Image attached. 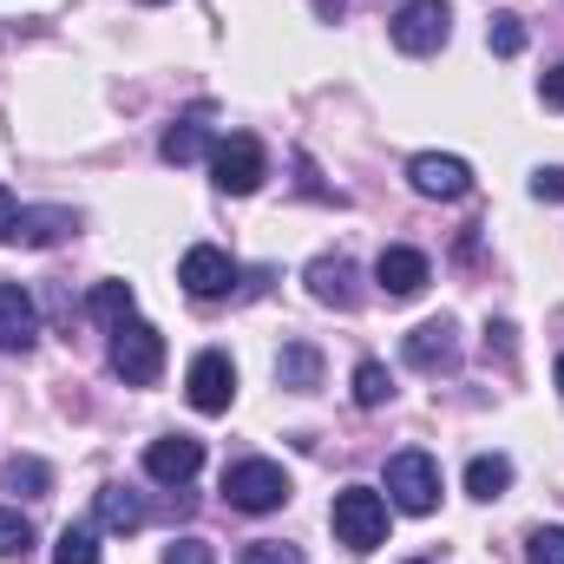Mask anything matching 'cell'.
Wrapping results in <instances>:
<instances>
[{
  "label": "cell",
  "mask_w": 564,
  "mask_h": 564,
  "mask_svg": "<svg viewBox=\"0 0 564 564\" xmlns=\"http://www.w3.org/2000/svg\"><path fill=\"white\" fill-rule=\"evenodd\" d=\"M328 525H335V539H341L355 558H368L375 545H388V499H381L375 486H341Z\"/></svg>",
  "instance_id": "cell-1"
},
{
  "label": "cell",
  "mask_w": 564,
  "mask_h": 564,
  "mask_svg": "<svg viewBox=\"0 0 564 564\" xmlns=\"http://www.w3.org/2000/svg\"><path fill=\"white\" fill-rule=\"evenodd\" d=\"M112 375L119 381H132V388H151L158 375H164V335L151 328V322H119L112 328Z\"/></svg>",
  "instance_id": "cell-2"
},
{
  "label": "cell",
  "mask_w": 564,
  "mask_h": 564,
  "mask_svg": "<svg viewBox=\"0 0 564 564\" xmlns=\"http://www.w3.org/2000/svg\"><path fill=\"white\" fill-rule=\"evenodd\" d=\"M210 177H217L224 197H250L270 177V158H263V144L250 139V132H230V139L210 144Z\"/></svg>",
  "instance_id": "cell-3"
},
{
  "label": "cell",
  "mask_w": 564,
  "mask_h": 564,
  "mask_svg": "<svg viewBox=\"0 0 564 564\" xmlns=\"http://www.w3.org/2000/svg\"><path fill=\"white\" fill-rule=\"evenodd\" d=\"M224 499L237 512H276V506H289V473L276 459H237L224 473Z\"/></svg>",
  "instance_id": "cell-4"
},
{
  "label": "cell",
  "mask_w": 564,
  "mask_h": 564,
  "mask_svg": "<svg viewBox=\"0 0 564 564\" xmlns=\"http://www.w3.org/2000/svg\"><path fill=\"white\" fill-rule=\"evenodd\" d=\"M388 506L426 519L440 506V459L433 453H394L388 459Z\"/></svg>",
  "instance_id": "cell-5"
},
{
  "label": "cell",
  "mask_w": 564,
  "mask_h": 564,
  "mask_svg": "<svg viewBox=\"0 0 564 564\" xmlns=\"http://www.w3.org/2000/svg\"><path fill=\"white\" fill-rule=\"evenodd\" d=\"M394 46L401 53H414V59H426V53H440L446 46V33H453V0H408L401 13H394Z\"/></svg>",
  "instance_id": "cell-6"
},
{
  "label": "cell",
  "mask_w": 564,
  "mask_h": 564,
  "mask_svg": "<svg viewBox=\"0 0 564 564\" xmlns=\"http://www.w3.org/2000/svg\"><path fill=\"white\" fill-rule=\"evenodd\" d=\"M184 394H191V408L197 414H230V401H237V368H230V355H197L191 361V381H184Z\"/></svg>",
  "instance_id": "cell-7"
},
{
  "label": "cell",
  "mask_w": 564,
  "mask_h": 564,
  "mask_svg": "<svg viewBox=\"0 0 564 564\" xmlns=\"http://www.w3.org/2000/svg\"><path fill=\"white\" fill-rule=\"evenodd\" d=\"M197 466H204V440H191V433H164V440L144 446V473L158 486H191Z\"/></svg>",
  "instance_id": "cell-8"
},
{
  "label": "cell",
  "mask_w": 564,
  "mask_h": 564,
  "mask_svg": "<svg viewBox=\"0 0 564 564\" xmlns=\"http://www.w3.org/2000/svg\"><path fill=\"white\" fill-rule=\"evenodd\" d=\"M408 177H414V191H421V197H440V204H453V197H466V191H473V164H466V158H453V151H421V158L408 164Z\"/></svg>",
  "instance_id": "cell-9"
},
{
  "label": "cell",
  "mask_w": 564,
  "mask_h": 564,
  "mask_svg": "<svg viewBox=\"0 0 564 564\" xmlns=\"http://www.w3.org/2000/svg\"><path fill=\"white\" fill-rule=\"evenodd\" d=\"M375 282H381L394 302H414L426 282H433V263H426L421 250H408V243H388V250L375 257Z\"/></svg>",
  "instance_id": "cell-10"
},
{
  "label": "cell",
  "mask_w": 564,
  "mask_h": 564,
  "mask_svg": "<svg viewBox=\"0 0 564 564\" xmlns=\"http://www.w3.org/2000/svg\"><path fill=\"white\" fill-rule=\"evenodd\" d=\"M408 368H421V375H453L459 368V328L446 315L440 322H421L408 335Z\"/></svg>",
  "instance_id": "cell-11"
},
{
  "label": "cell",
  "mask_w": 564,
  "mask_h": 564,
  "mask_svg": "<svg viewBox=\"0 0 564 564\" xmlns=\"http://www.w3.org/2000/svg\"><path fill=\"white\" fill-rule=\"evenodd\" d=\"M177 282H184L197 302H217V295H230V282H237V263H230L224 250L197 243V250H184V263H177Z\"/></svg>",
  "instance_id": "cell-12"
},
{
  "label": "cell",
  "mask_w": 564,
  "mask_h": 564,
  "mask_svg": "<svg viewBox=\"0 0 564 564\" xmlns=\"http://www.w3.org/2000/svg\"><path fill=\"white\" fill-rule=\"evenodd\" d=\"M40 335V308L20 282H0V355H26Z\"/></svg>",
  "instance_id": "cell-13"
},
{
  "label": "cell",
  "mask_w": 564,
  "mask_h": 564,
  "mask_svg": "<svg viewBox=\"0 0 564 564\" xmlns=\"http://www.w3.org/2000/svg\"><path fill=\"white\" fill-rule=\"evenodd\" d=\"M308 295H315L322 308H355V302H361L355 263H348V257H315V263H308Z\"/></svg>",
  "instance_id": "cell-14"
},
{
  "label": "cell",
  "mask_w": 564,
  "mask_h": 564,
  "mask_svg": "<svg viewBox=\"0 0 564 564\" xmlns=\"http://www.w3.org/2000/svg\"><path fill=\"white\" fill-rule=\"evenodd\" d=\"M7 237H13V243H26V250H46V243L73 237V210H53V204H40V210H20Z\"/></svg>",
  "instance_id": "cell-15"
},
{
  "label": "cell",
  "mask_w": 564,
  "mask_h": 564,
  "mask_svg": "<svg viewBox=\"0 0 564 564\" xmlns=\"http://www.w3.org/2000/svg\"><path fill=\"white\" fill-rule=\"evenodd\" d=\"M204 144H210V106L184 112V119H177V126L164 132L158 158H164V164H191V158H204Z\"/></svg>",
  "instance_id": "cell-16"
},
{
  "label": "cell",
  "mask_w": 564,
  "mask_h": 564,
  "mask_svg": "<svg viewBox=\"0 0 564 564\" xmlns=\"http://www.w3.org/2000/svg\"><path fill=\"white\" fill-rule=\"evenodd\" d=\"M466 492L486 499V506L506 499V492H512V459H506V453H473V459H466Z\"/></svg>",
  "instance_id": "cell-17"
},
{
  "label": "cell",
  "mask_w": 564,
  "mask_h": 564,
  "mask_svg": "<svg viewBox=\"0 0 564 564\" xmlns=\"http://www.w3.org/2000/svg\"><path fill=\"white\" fill-rule=\"evenodd\" d=\"M276 381L295 388V394H315V388H322V355H315L308 341H289L276 355Z\"/></svg>",
  "instance_id": "cell-18"
},
{
  "label": "cell",
  "mask_w": 564,
  "mask_h": 564,
  "mask_svg": "<svg viewBox=\"0 0 564 564\" xmlns=\"http://www.w3.org/2000/svg\"><path fill=\"white\" fill-rule=\"evenodd\" d=\"M144 519H151V506H144L132 486H106V492H99V525H106V532H139Z\"/></svg>",
  "instance_id": "cell-19"
},
{
  "label": "cell",
  "mask_w": 564,
  "mask_h": 564,
  "mask_svg": "<svg viewBox=\"0 0 564 564\" xmlns=\"http://www.w3.org/2000/svg\"><path fill=\"white\" fill-rule=\"evenodd\" d=\"M86 308H93V322L119 328V322H132V315H139V295H132V282H93Z\"/></svg>",
  "instance_id": "cell-20"
},
{
  "label": "cell",
  "mask_w": 564,
  "mask_h": 564,
  "mask_svg": "<svg viewBox=\"0 0 564 564\" xmlns=\"http://www.w3.org/2000/svg\"><path fill=\"white\" fill-rule=\"evenodd\" d=\"M7 492H20V499H46V492H53V466L33 459V453L7 459Z\"/></svg>",
  "instance_id": "cell-21"
},
{
  "label": "cell",
  "mask_w": 564,
  "mask_h": 564,
  "mask_svg": "<svg viewBox=\"0 0 564 564\" xmlns=\"http://www.w3.org/2000/svg\"><path fill=\"white\" fill-rule=\"evenodd\" d=\"M394 401V375L381 361H361L355 368V408H388Z\"/></svg>",
  "instance_id": "cell-22"
},
{
  "label": "cell",
  "mask_w": 564,
  "mask_h": 564,
  "mask_svg": "<svg viewBox=\"0 0 564 564\" xmlns=\"http://www.w3.org/2000/svg\"><path fill=\"white\" fill-rule=\"evenodd\" d=\"M53 564H99V532L93 525H66L59 545H53Z\"/></svg>",
  "instance_id": "cell-23"
},
{
  "label": "cell",
  "mask_w": 564,
  "mask_h": 564,
  "mask_svg": "<svg viewBox=\"0 0 564 564\" xmlns=\"http://www.w3.org/2000/svg\"><path fill=\"white\" fill-rule=\"evenodd\" d=\"M486 40H492V53H499V59H512V53L525 46V20H519V13H492Z\"/></svg>",
  "instance_id": "cell-24"
},
{
  "label": "cell",
  "mask_w": 564,
  "mask_h": 564,
  "mask_svg": "<svg viewBox=\"0 0 564 564\" xmlns=\"http://www.w3.org/2000/svg\"><path fill=\"white\" fill-rule=\"evenodd\" d=\"M26 552H33V525L0 506V558H26Z\"/></svg>",
  "instance_id": "cell-25"
},
{
  "label": "cell",
  "mask_w": 564,
  "mask_h": 564,
  "mask_svg": "<svg viewBox=\"0 0 564 564\" xmlns=\"http://www.w3.org/2000/svg\"><path fill=\"white\" fill-rule=\"evenodd\" d=\"M525 564H564V525H539L525 545Z\"/></svg>",
  "instance_id": "cell-26"
},
{
  "label": "cell",
  "mask_w": 564,
  "mask_h": 564,
  "mask_svg": "<svg viewBox=\"0 0 564 564\" xmlns=\"http://www.w3.org/2000/svg\"><path fill=\"white\" fill-rule=\"evenodd\" d=\"M243 564H302V552L282 539H257V545H243Z\"/></svg>",
  "instance_id": "cell-27"
},
{
  "label": "cell",
  "mask_w": 564,
  "mask_h": 564,
  "mask_svg": "<svg viewBox=\"0 0 564 564\" xmlns=\"http://www.w3.org/2000/svg\"><path fill=\"white\" fill-rule=\"evenodd\" d=\"M164 564H217V552H210L204 539H171V545H164Z\"/></svg>",
  "instance_id": "cell-28"
},
{
  "label": "cell",
  "mask_w": 564,
  "mask_h": 564,
  "mask_svg": "<svg viewBox=\"0 0 564 564\" xmlns=\"http://www.w3.org/2000/svg\"><path fill=\"white\" fill-rule=\"evenodd\" d=\"M532 197H539V204H564V164L532 171Z\"/></svg>",
  "instance_id": "cell-29"
},
{
  "label": "cell",
  "mask_w": 564,
  "mask_h": 564,
  "mask_svg": "<svg viewBox=\"0 0 564 564\" xmlns=\"http://www.w3.org/2000/svg\"><path fill=\"white\" fill-rule=\"evenodd\" d=\"M539 93H545V106H558V112H564V59L545 73V86H539Z\"/></svg>",
  "instance_id": "cell-30"
},
{
  "label": "cell",
  "mask_w": 564,
  "mask_h": 564,
  "mask_svg": "<svg viewBox=\"0 0 564 564\" xmlns=\"http://www.w3.org/2000/svg\"><path fill=\"white\" fill-rule=\"evenodd\" d=\"M486 348H499V355H512V322H492V328H486Z\"/></svg>",
  "instance_id": "cell-31"
},
{
  "label": "cell",
  "mask_w": 564,
  "mask_h": 564,
  "mask_svg": "<svg viewBox=\"0 0 564 564\" xmlns=\"http://www.w3.org/2000/svg\"><path fill=\"white\" fill-rule=\"evenodd\" d=\"M13 217H20V204H13V191H7V184H0V237H7V230H13Z\"/></svg>",
  "instance_id": "cell-32"
},
{
  "label": "cell",
  "mask_w": 564,
  "mask_h": 564,
  "mask_svg": "<svg viewBox=\"0 0 564 564\" xmlns=\"http://www.w3.org/2000/svg\"><path fill=\"white\" fill-rule=\"evenodd\" d=\"M341 7H348V0H315V13H322V20H335Z\"/></svg>",
  "instance_id": "cell-33"
},
{
  "label": "cell",
  "mask_w": 564,
  "mask_h": 564,
  "mask_svg": "<svg viewBox=\"0 0 564 564\" xmlns=\"http://www.w3.org/2000/svg\"><path fill=\"white\" fill-rule=\"evenodd\" d=\"M558 394H564V355H558Z\"/></svg>",
  "instance_id": "cell-34"
},
{
  "label": "cell",
  "mask_w": 564,
  "mask_h": 564,
  "mask_svg": "<svg viewBox=\"0 0 564 564\" xmlns=\"http://www.w3.org/2000/svg\"><path fill=\"white\" fill-rule=\"evenodd\" d=\"M408 564H433V558H408Z\"/></svg>",
  "instance_id": "cell-35"
},
{
  "label": "cell",
  "mask_w": 564,
  "mask_h": 564,
  "mask_svg": "<svg viewBox=\"0 0 564 564\" xmlns=\"http://www.w3.org/2000/svg\"><path fill=\"white\" fill-rule=\"evenodd\" d=\"M144 7H158V0H144Z\"/></svg>",
  "instance_id": "cell-36"
}]
</instances>
